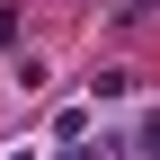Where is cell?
<instances>
[{"instance_id": "3957f363", "label": "cell", "mask_w": 160, "mask_h": 160, "mask_svg": "<svg viewBox=\"0 0 160 160\" xmlns=\"http://www.w3.org/2000/svg\"><path fill=\"white\" fill-rule=\"evenodd\" d=\"M18 160H27V151H18Z\"/></svg>"}, {"instance_id": "6da1fadb", "label": "cell", "mask_w": 160, "mask_h": 160, "mask_svg": "<svg viewBox=\"0 0 160 160\" xmlns=\"http://www.w3.org/2000/svg\"><path fill=\"white\" fill-rule=\"evenodd\" d=\"M0 45H18V0H0Z\"/></svg>"}, {"instance_id": "7a4b0ae2", "label": "cell", "mask_w": 160, "mask_h": 160, "mask_svg": "<svg viewBox=\"0 0 160 160\" xmlns=\"http://www.w3.org/2000/svg\"><path fill=\"white\" fill-rule=\"evenodd\" d=\"M142 151H151V160H160V107H151V116H142Z\"/></svg>"}]
</instances>
